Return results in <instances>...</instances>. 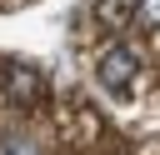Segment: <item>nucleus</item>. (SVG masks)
I'll list each match as a JSON object with an SVG mask.
<instances>
[{
    "instance_id": "obj_1",
    "label": "nucleus",
    "mask_w": 160,
    "mask_h": 155,
    "mask_svg": "<svg viewBox=\"0 0 160 155\" xmlns=\"http://www.w3.org/2000/svg\"><path fill=\"white\" fill-rule=\"evenodd\" d=\"M95 80L105 85V90H115V95H125L135 80H140V55L130 50V45H110L100 60H95Z\"/></svg>"
},
{
    "instance_id": "obj_2",
    "label": "nucleus",
    "mask_w": 160,
    "mask_h": 155,
    "mask_svg": "<svg viewBox=\"0 0 160 155\" xmlns=\"http://www.w3.org/2000/svg\"><path fill=\"white\" fill-rule=\"evenodd\" d=\"M0 95H5L15 110H35V105L45 100V80H40V70H30V65H5Z\"/></svg>"
},
{
    "instance_id": "obj_3",
    "label": "nucleus",
    "mask_w": 160,
    "mask_h": 155,
    "mask_svg": "<svg viewBox=\"0 0 160 155\" xmlns=\"http://www.w3.org/2000/svg\"><path fill=\"white\" fill-rule=\"evenodd\" d=\"M135 15H140V0H95V20L105 30H125Z\"/></svg>"
},
{
    "instance_id": "obj_4",
    "label": "nucleus",
    "mask_w": 160,
    "mask_h": 155,
    "mask_svg": "<svg viewBox=\"0 0 160 155\" xmlns=\"http://www.w3.org/2000/svg\"><path fill=\"white\" fill-rule=\"evenodd\" d=\"M140 15H145L150 25H160V0H140Z\"/></svg>"
},
{
    "instance_id": "obj_5",
    "label": "nucleus",
    "mask_w": 160,
    "mask_h": 155,
    "mask_svg": "<svg viewBox=\"0 0 160 155\" xmlns=\"http://www.w3.org/2000/svg\"><path fill=\"white\" fill-rule=\"evenodd\" d=\"M0 155H30L25 145H0Z\"/></svg>"
}]
</instances>
